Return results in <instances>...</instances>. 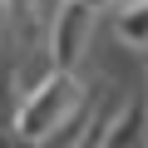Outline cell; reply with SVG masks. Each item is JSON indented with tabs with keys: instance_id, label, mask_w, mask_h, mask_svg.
Listing matches in <instances>:
<instances>
[{
	"instance_id": "cell-1",
	"label": "cell",
	"mask_w": 148,
	"mask_h": 148,
	"mask_svg": "<svg viewBox=\"0 0 148 148\" xmlns=\"http://www.w3.org/2000/svg\"><path fill=\"white\" fill-rule=\"evenodd\" d=\"M74 109H79V79L74 74H49L45 84H35L30 94H20L15 104V128L25 143H40L49 138Z\"/></svg>"
},
{
	"instance_id": "cell-3",
	"label": "cell",
	"mask_w": 148,
	"mask_h": 148,
	"mask_svg": "<svg viewBox=\"0 0 148 148\" xmlns=\"http://www.w3.org/2000/svg\"><path fill=\"white\" fill-rule=\"evenodd\" d=\"M119 35L128 45H148V0H143V5H128L119 15Z\"/></svg>"
},
{
	"instance_id": "cell-2",
	"label": "cell",
	"mask_w": 148,
	"mask_h": 148,
	"mask_svg": "<svg viewBox=\"0 0 148 148\" xmlns=\"http://www.w3.org/2000/svg\"><path fill=\"white\" fill-rule=\"evenodd\" d=\"M89 40H94V10L79 5V0H64V5L49 15V25H45L49 69H54V74H74V64L84 59Z\"/></svg>"
}]
</instances>
